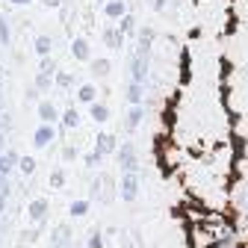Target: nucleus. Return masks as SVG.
<instances>
[{"instance_id":"1","label":"nucleus","mask_w":248,"mask_h":248,"mask_svg":"<svg viewBox=\"0 0 248 248\" xmlns=\"http://www.w3.org/2000/svg\"><path fill=\"white\" fill-rule=\"evenodd\" d=\"M136 195H139L136 174H133V171H127V174H124V186H121V198L127 201V204H133V201H136Z\"/></svg>"},{"instance_id":"2","label":"nucleus","mask_w":248,"mask_h":248,"mask_svg":"<svg viewBox=\"0 0 248 248\" xmlns=\"http://www.w3.org/2000/svg\"><path fill=\"white\" fill-rule=\"evenodd\" d=\"M50 242H53L56 248H65V245L71 242V228H65V225L53 228V233H50Z\"/></svg>"},{"instance_id":"3","label":"nucleus","mask_w":248,"mask_h":248,"mask_svg":"<svg viewBox=\"0 0 248 248\" xmlns=\"http://www.w3.org/2000/svg\"><path fill=\"white\" fill-rule=\"evenodd\" d=\"M121 166H124V171H133V166H136V151H133V145H124L121 148Z\"/></svg>"},{"instance_id":"4","label":"nucleus","mask_w":248,"mask_h":248,"mask_svg":"<svg viewBox=\"0 0 248 248\" xmlns=\"http://www.w3.org/2000/svg\"><path fill=\"white\" fill-rule=\"evenodd\" d=\"M130 71H133V80H139V83L145 80L148 65H145V56H142V53H139V56H133V68H130Z\"/></svg>"},{"instance_id":"5","label":"nucleus","mask_w":248,"mask_h":248,"mask_svg":"<svg viewBox=\"0 0 248 248\" xmlns=\"http://www.w3.org/2000/svg\"><path fill=\"white\" fill-rule=\"evenodd\" d=\"M30 216H33L36 222H45V216H47V201L42 198V201H33L30 204Z\"/></svg>"},{"instance_id":"6","label":"nucleus","mask_w":248,"mask_h":248,"mask_svg":"<svg viewBox=\"0 0 248 248\" xmlns=\"http://www.w3.org/2000/svg\"><path fill=\"white\" fill-rule=\"evenodd\" d=\"M98 151H101V154H112V151H115L112 133H101V136H98Z\"/></svg>"},{"instance_id":"7","label":"nucleus","mask_w":248,"mask_h":248,"mask_svg":"<svg viewBox=\"0 0 248 248\" xmlns=\"http://www.w3.org/2000/svg\"><path fill=\"white\" fill-rule=\"evenodd\" d=\"M151 42H154V30H151V27H145V30H142V36H139V53H142V56L148 53Z\"/></svg>"},{"instance_id":"8","label":"nucleus","mask_w":248,"mask_h":248,"mask_svg":"<svg viewBox=\"0 0 248 248\" xmlns=\"http://www.w3.org/2000/svg\"><path fill=\"white\" fill-rule=\"evenodd\" d=\"M121 36H124L121 30H112V27H109L107 33H104V42H107L109 47H121Z\"/></svg>"},{"instance_id":"9","label":"nucleus","mask_w":248,"mask_h":248,"mask_svg":"<svg viewBox=\"0 0 248 248\" xmlns=\"http://www.w3.org/2000/svg\"><path fill=\"white\" fill-rule=\"evenodd\" d=\"M107 15H109V18H124L127 12H124V3H121V0H112V3H107Z\"/></svg>"},{"instance_id":"10","label":"nucleus","mask_w":248,"mask_h":248,"mask_svg":"<svg viewBox=\"0 0 248 248\" xmlns=\"http://www.w3.org/2000/svg\"><path fill=\"white\" fill-rule=\"evenodd\" d=\"M142 121V107L139 104H133V109H130V115H127V130H136V124Z\"/></svg>"},{"instance_id":"11","label":"nucleus","mask_w":248,"mask_h":248,"mask_svg":"<svg viewBox=\"0 0 248 248\" xmlns=\"http://www.w3.org/2000/svg\"><path fill=\"white\" fill-rule=\"evenodd\" d=\"M50 139H53V130H50V127H39V130H36V139H33V142H36V145L42 148V145H47Z\"/></svg>"},{"instance_id":"12","label":"nucleus","mask_w":248,"mask_h":248,"mask_svg":"<svg viewBox=\"0 0 248 248\" xmlns=\"http://www.w3.org/2000/svg\"><path fill=\"white\" fill-rule=\"evenodd\" d=\"M68 210H71V216H74V219H80V216H86V213H89V201H74Z\"/></svg>"},{"instance_id":"13","label":"nucleus","mask_w":248,"mask_h":248,"mask_svg":"<svg viewBox=\"0 0 248 248\" xmlns=\"http://www.w3.org/2000/svg\"><path fill=\"white\" fill-rule=\"evenodd\" d=\"M127 98H130V104H139V101H142V83H139V80H133V86H130V92H127Z\"/></svg>"},{"instance_id":"14","label":"nucleus","mask_w":248,"mask_h":248,"mask_svg":"<svg viewBox=\"0 0 248 248\" xmlns=\"http://www.w3.org/2000/svg\"><path fill=\"white\" fill-rule=\"evenodd\" d=\"M92 118H95V121H107L109 118V109L104 104H95V107H92Z\"/></svg>"},{"instance_id":"15","label":"nucleus","mask_w":248,"mask_h":248,"mask_svg":"<svg viewBox=\"0 0 248 248\" xmlns=\"http://www.w3.org/2000/svg\"><path fill=\"white\" fill-rule=\"evenodd\" d=\"M74 56H77V59H89V45H86L83 39L74 42Z\"/></svg>"},{"instance_id":"16","label":"nucleus","mask_w":248,"mask_h":248,"mask_svg":"<svg viewBox=\"0 0 248 248\" xmlns=\"http://www.w3.org/2000/svg\"><path fill=\"white\" fill-rule=\"evenodd\" d=\"M133 30H136V21H133V15H124V18H121V33H124V36H130Z\"/></svg>"},{"instance_id":"17","label":"nucleus","mask_w":248,"mask_h":248,"mask_svg":"<svg viewBox=\"0 0 248 248\" xmlns=\"http://www.w3.org/2000/svg\"><path fill=\"white\" fill-rule=\"evenodd\" d=\"M95 95H98V92H95V86H83V89H80V101H86V104H92V101H95Z\"/></svg>"},{"instance_id":"18","label":"nucleus","mask_w":248,"mask_h":248,"mask_svg":"<svg viewBox=\"0 0 248 248\" xmlns=\"http://www.w3.org/2000/svg\"><path fill=\"white\" fill-rule=\"evenodd\" d=\"M92 71H95L98 77H104V74L109 71V62H107V59H98V62H95V65H92Z\"/></svg>"},{"instance_id":"19","label":"nucleus","mask_w":248,"mask_h":248,"mask_svg":"<svg viewBox=\"0 0 248 248\" xmlns=\"http://www.w3.org/2000/svg\"><path fill=\"white\" fill-rule=\"evenodd\" d=\"M39 112H42V118H45V121H53V118H56V109H53L50 104H42V107H39Z\"/></svg>"},{"instance_id":"20","label":"nucleus","mask_w":248,"mask_h":248,"mask_svg":"<svg viewBox=\"0 0 248 248\" xmlns=\"http://www.w3.org/2000/svg\"><path fill=\"white\" fill-rule=\"evenodd\" d=\"M77 124H80V115H77L74 109H68V112H65V127H77Z\"/></svg>"},{"instance_id":"21","label":"nucleus","mask_w":248,"mask_h":248,"mask_svg":"<svg viewBox=\"0 0 248 248\" xmlns=\"http://www.w3.org/2000/svg\"><path fill=\"white\" fill-rule=\"evenodd\" d=\"M62 183H65V174H62V169H56V171L50 174V186H56V189H59Z\"/></svg>"},{"instance_id":"22","label":"nucleus","mask_w":248,"mask_h":248,"mask_svg":"<svg viewBox=\"0 0 248 248\" xmlns=\"http://www.w3.org/2000/svg\"><path fill=\"white\" fill-rule=\"evenodd\" d=\"M89 248H104V236H101L98 231H95V233L89 236Z\"/></svg>"},{"instance_id":"23","label":"nucleus","mask_w":248,"mask_h":248,"mask_svg":"<svg viewBox=\"0 0 248 248\" xmlns=\"http://www.w3.org/2000/svg\"><path fill=\"white\" fill-rule=\"evenodd\" d=\"M21 171H24V174H33V171H36V163L30 160V157H27V160H21Z\"/></svg>"},{"instance_id":"24","label":"nucleus","mask_w":248,"mask_h":248,"mask_svg":"<svg viewBox=\"0 0 248 248\" xmlns=\"http://www.w3.org/2000/svg\"><path fill=\"white\" fill-rule=\"evenodd\" d=\"M101 157H104V154H101V151H92V154H89V157H86V163H89V166H98V163H101Z\"/></svg>"},{"instance_id":"25","label":"nucleus","mask_w":248,"mask_h":248,"mask_svg":"<svg viewBox=\"0 0 248 248\" xmlns=\"http://www.w3.org/2000/svg\"><path fill=\"white\" fill-rule=\"evenodd\" d=\"M36 50H39V53H47V50H50V39H39Z\"/></svg>"},{"instance_id":"26","label":"nucleus","mask_w":248,"mask_h":248,"mask_svg":"<svg viewBox=\"0 0 248 248\" xmlns=\"http://www.w3.org/2000/svg\"><path fill=\"white\" fill-rule=\"evenodd\" d=\"M71 83H74L71 74H59V86H71Z\"/></svg>"},{"instance_id":"27","label":"nucleus","mask_w":248,"mask_h":248,"mask_svg":"<svg viewBox=\"0 0 248 248\" xmlns=\"http://www.w3.org/2000/svg\"><path fill=\"white\" fill-rule=\"evenodd\" d=\"M77 157V148H65V160H74Z\"/></svg>"},{"instance_id":"28","label":"nucleus","mask_w":248,"mask_h":248,"mask_svg":"<svg viewBox=\"0 0 248 248\" xmlns=\"http://www.w3.org/2000/svg\"><path fill=\"white\" fill-rule=\"evenodd\" d=\"M0 39H3V42L9 39V33H6V24H3V21H0Z\"/></svg>"},{"instance_id":"29","label":"nucleus","mask_w":248,"mask_h":248,"mask_svg":"<svg viewBox=\"0 0 248 248\" xmlns=\"http://www.w3.org/2000/svg\"><path fill=\"white\" fill-rule=\"evenodd\" d=\"M166 6V0H154V9H163Z\"/></svg>"},{"instance_id":"30","label":"nucleus","mask_w":248,"mask_h":248,"mask_svg":"<svg viewBox=\"0 0 248 248\" xmlns=\"http://www.w3.org/2000/svg\"><path fill=\"white\" fill-rule=\"evenodd\" d=\"M45 3H47V6H59V0H45Z\"/></svg>"},{"instance_id":"31","label":"nucleus","mask_w":248,"mask_h":248,"mask_svg":"<svg viewBox=\"0 0 248 248\" xmlns=\"http://www.w3.org/2000/svg\"><path fill=\"white\" fill-rule=\"evenodd\" d=\"M0 210H3V192H0Z\"/></svg>"},{"instance_id":"32","label":"nucleus","mask_w":248,"mask_h":248,"mask_svg":"<svg viewBox=\"0 0 248 248\" xmlns=\"http://www.w3.org/2000/svg\"><path fill=\"white\" fill-rule=\"evenodd\" d=\"M15 3H30V0H15Z\"/></svg>"},{"instance_id":"33","label":"nucleus","mask_w":248,"mask_h":248,"mask_svg":"<svg viewBox=\"0 0 248 248\" xmlns=\"http://www.w3.org/2000/svg\"><path fill=\"white\" fill-rule=\"evenodd\" d=\"M124 248H133V245H124Z\"/></svg>"}]
</instances>
